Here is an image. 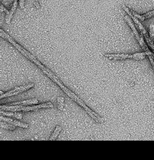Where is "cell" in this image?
I'll return each mask as SVG.
<instances>
[{
    "instance_id": "8fae6325",
    "label": "cell",
    "mask_w": 154,
    "mask_h": 160,
    "mask_svg": "<svg viewBox=\"0 0 154 160\" xmlns=\"http://www.w3.org/2000/svg\"><path fill=\"white\" fill-rule=\"evenodd\" d=\"M38 104V100L37 99L33 98L27 100H24V101L18 102L16 103H13L9 104V105H37Z\"/></svg>"
},
{
    "instance_id": "7a4b0ae2",
    "label": "cell",
    "mask_w": 154,
    "mask_h": 160,
    "mask_svg": "<svg viewBox=\"0 0 154 160\" xmlns=\"http://www.w3.org/2000/svg\"><path fill=\"white\" fill-rule=\"evenodd\" d=\"M0 35H1V37L5 39L6 40H7V41H8L10 43H11L13 45H14V46L16 47V48H17L19 51L24 56H26L27 58H28L29 60H30V61L33 62L34 63H35L38 67H39L43 72H49L50 73H52V72H51L50 69H49L47 68L44 66L40 62H39L33 55H31L29 52H28L27 50H26L23 47H22L20 45L14 41V40L11 36H10L7 33L4 32V30L3 29H0Z\"/></svg>"
},
{
    "instance_id": "4fadbf2b",
    "label": "cell",
    "mask_w": 154,
    "mask_h": 160,
    "mask_svg": "<svg viewBox=\"0 0 154 160\" xmlns=\"http://www.w3.org/2000/svg\"><path fill=\"white\" fill-rule=\"evenodd\" d=\"M61 130V128L59 126H57L55 130H54V133L52 135V136H51L50 138H49V140H50V141H53V140H55L58 137V136L59 135Z\"/></svg>"
},
{
    "instance_id": "8992f818",
    "label": "cell",
    "mask_w": 154,
    "mask_h": 160,
    "mask_svg": "<svg viewBox=\"0 0 154 160\" xmlns=\"http://www.w3.org/2000/svg\"><path fill=\"white\" fill-rule=\"evenodd\" d=\"M124 18L126 20V22L127 23V24L129 25V26H130V28H131V29L132 30V32H133V33H134L137 40L138 41L139 43L140 44V46H141V48L143 50H145V51L147 52H150V50L149 49V48H147V45H146V43L144 42V40H143V38L142 36L140 35V34L138 33L137 30L136 29V28L135 27V25H134V23H133L132 21L131 18H130L129 16H128V15H125Z\"/></svg>"
},
{
    "instance_id": "9c48e42d",
    "label": "cell",
    "mask_w": 154,
    "mask_h": 160,
    "mask_svg": "<svg viewBox=\"0 0 154 160\" xmlns=\"http://www.w3.org/2000/svg\"><path fill=\"white\" fill-rule=\"evenodd\" d=\"M18 1H19V0H14L13 6H12L11 9V11L9 12V13L8 15H7V16L6 18V23L8 25L11 23L13 16V15L16 11V9L17 3H18Z\"/></svg>"
},
{
    "instance_id": "ac0fdd59",
    "label": "cell",
    "mask_w": 154,
    "mask_h": 160,
    "mask_svg": "<svg viewBox=\"0 0 154 160\" xmlns=\"http://www.w3.org/2000/svg\"><path fill=\"white\" fill-rule=\"evenodd\" d=\"M24 3L25 0H19V6L21 9L24 8Z\"/></svg>"
},
{
    "instance_id": "277c9868",
    "label": "cell",
    "mask_w": 154,
    "mask_h": 160,
    "mask_svg": "<svg viewBox=\"0 0 154 160\" xmlns=\"http://www.w3.org/2000/svg\"><path fill=\"white\" fill-rule=\"evenodd\" d=\"M152 53L150 52L136 53L134 54H106L104 56L112 60H123L126 59H133L136 60H140L144 59L146 56Z\"/></svg>"
},
{
    "instance_id": "52a82bcc",
    "label": "cell",
    "mask_w": 154,
    "mask_h": 160,
    "mask_svg": "<svg viewBox=\"0 0 154 160\" xmlns=\"http://www.w3.org/2000/svg\"><path fill=\"white\" fill-rule=\"evenodd\" d=\"M34 86V85L33 83H29L28 85L16 87L5 93L1 92V99H3L5 98H8V97H11L14 95H17L19 93H22L26 91H27L28 89L33 88Z\"/></svg>"
},
{
    "instance_id": "7c38bea8",
    "label": "cell",
    "mask_w": 154,
    "mask_h": 160,
    "mask_svg": "<svg viewBox=\"0 0 154 160\" xmlns=\"http://www.w3.org/2000/svg\"><path fill=\"white\" fill-rule=\"evenodd\" d=\"M1 114L3 116H9V117H13V118H15L17 119H22L23 116L21 114H19V113H17L16 112H7L6 111H4V110H2L1 111Z\"/></svg>"
},
{
    "instance_id": "30bf717a",
    "label": "cell",
    "mask_w": 154,
    "mask_h": 160,
    "mask_svg": "<svg viewBox=\"0 0 154 160\" xmlns=\"http://www.w3.org/2000/svg\"><path fill=\"white\" fill-rule=\"evenodd\" d=\"M130 11H131L132 13L134 15L136 18H137L141 22H143V21H145V20L149 18H150L154 16V10H153V11H151L150 12H148L144 15H139L137 13L132 11V10H130Z\"/></svg>"
},
{
    "instance_id": "5b68a950",
    "label": "cell",
    "mask_w": 154,
    "mask_h": 160,
    "mask_svg": "<svg viewBox=\"0 0 154 160\" xmlns=\"http://www.w3.org/2000/svg\"><path fill=\"white\" fill-rule=\"evenodd\" d=\"M123 9H124V11L129 15V16L133 19V21L135 22V23L136 24V25L137 26V27L139 28V29H140V32L142 33V34L145 36L147 43H149V45L150 46V47L154 50V45L153 43V40L151 39L150 35H148L146 29H145V28L143 27V26L142 25V23L140 22V20H139V19L137 18H136L134 15H133L130 11V9H129L127 6L123 5L122 6Z\"/></svg>"
},
{
    "instance_id": "ba28073f",
    "label": "cell",
    "mask_w": 154,
    "mask_h": 160,
    "mask_svg": "<svg viewBox=\"0 0 154 160\" xmlns=\"http://www.w3.org/2000/svg\"><path fill=\"white\" fill-rule=\"evenodd\" d=\"M1 120L3 122H5L11 124V125H14L15 126L21 127V128H27L29 127V125L27 124L22 123V122H20L16 121V120H14V119H12L11 118H8L5 117L3 115L1 116Z\"/></svg>"
},
{
    "instance_id": "2e32d148",
    "label": "cell",
    "mask_w": 154,
    "mask_h": 160,
    "mask_svg": "<svg viewBox=\"0 0 154 160\" xmlns=\"http://www.w3.org/2000/svg\"><path fill=\"white\" fill-rule=\"evenodd\" d=\"M149 35L152 40H153L154 38V25L151 24L149 27Z\"/></svg>"
},
{
    "instance_id": "5bb4252c",
    "label": "cell",
    "mask_w": 154,
    "mask_h": 160,
    "mask_svg": "<svg viewBox=\"0 0 154 160\" xmlns=\"http://www.w3.org/2000/svg\"><path fill=\"white\" fill-rule=\"evenodd\" d=\"M0 126H1V127L3 129H8V130H14L16 129V127L15 126L10 124V123H6V122H3L2 121L1 123H0Z\"/></svg>"
},
{
    "instance_id": "3957f363",
    "label": "cell",
    "mask_w": 154,
    "mask_h": 160,
    "mask_svg": "<svg viewBox=\"0 0 154 160\" xmlns=\"http://www.w3.org/2000/svg\"><path fill=\"white\" fill-rule=\"evenodd\" d=\"M54 105L51 103H46L40 105H33L26 106L23 105H2L1 109L4 110V111H9L13 112H28L30 111H34V110L39 109L40 108H53Z\"/></svg>"
},
{
    "instance_id": "6da1fadb",
    "label": "cell",
    "mask_w": 154,
    "mask_h": 160,
    "mask_svg": "<svg viewBox=\"0 0 154 160\" xmlns=\"http://www.w3.org/2000/svg\"><path fill=\"white\" fill-rule=\"evenodd\" d=\"M43 73L46 74L49 78L52 79L54 82L57 83L61 88V89L63 90L64 92L67 95H68V97H70L71 99H72L74 102L77 103L80 106L83 108L85 110V112L92 118H93L96 122H97L98 123H101L102 122V119L99 116H98L95 112L92 111V110L90 108H88L79 97H78L74 93H73L71 90H70L67 87H66L62 83H61V82L56 75H55L54 73H50L49 72H44Z\"/></svg>"
},
{
    "instance_id": "e0dca14e",
    "label": "cell",
    "mask_w": 154,
    "mask_h": 160,
    "mask_svg": "<svg viewBox=\"0 0 154 160\" xmlns=\"http://www.w3.org/2000/svg\"><path fill=\"white\" fill-rule=\"evenodd\" d=\"M153 55L152 53H150V54H149L148 55V57H149V58L150 59V63L152 64V67L153 68V70H154V57H153Z\"/></svg>"
},
{
    "instance_id": "9a60e30c",
    "label": "cell",
    "mask_w": 154,
    "mask_h": 160,
    "mask_svg": "<svg viewBox=\"0 0 154 160\" xmlns=\"http://www.w3.org/2000/svg\"><path fill=\"white\" fill-rule=\"evenodd\" d=\"M57 104L58 109L61 111L64 106V98L62 97H58L57 98Z\"/></svg>"
}]
</instances>
